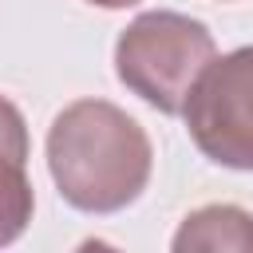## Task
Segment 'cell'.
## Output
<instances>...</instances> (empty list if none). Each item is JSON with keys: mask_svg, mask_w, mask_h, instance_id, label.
I'll return each mask as SVG.
<instances>
[{"mask_svg": "<svg viewBox=\"0 0 253 253\" xmlns=\"http://www.w3.org/2000/svg\"><path fill=\"white\" fill-rule=\"evenodd\" d=\"M47 170L83 213H119L150 182L154 146L138 119L107 99H75L47 126Z\"/></svg>", "mask_w": 253, "mask_h": 253, "instance_id": "6da1fadb", "label": "cell"}, {"mask_svg": "<svg viewBox=\"0 0 253 253\" xmlns=\"http://www.w3.org/2000/svg\"><path fill=\"white\" fill-rule=\"evenodd\" d=\"M217 55L213 32L182 12H142L115 40V75L146 107L182 115L198 75Z\"/></svg>", "mask_w": 253, "mask_h": 253, "instance_id": "7a4b0ae2", "label": "cell"}, {"mask_svg": "<svg viewBox=\"0 0 253 253\" xmlns=\"http://www.w3.org/2000/svg\"><path fill=\"white\" fill-rule=\"evenodd\" d=\"M182 119L210 162L253 170V43L210 59L182 107Z\"/></svg>", "mask_w": 253, "mask_h": 253, "instance_id": "3957f363", "label": "cell"}, {"mask_svg": "<svg viewBox=\"0 0 253 253\" xmlns=\"http://www.w3.org/2000/svg\"><path fill=\"white\" fill-rule=\"evenodd\" d=\"M28 123L12 99L0 95V249L12 245L36 210V194L28 182Z\"/></svg>", "mask_w": 253, "mask_h": 253, "instance_id": "277c9868", "label": "cell"}, {"mask_svg": "<svg viewBox=\"0 0 253 253\" xmlns=\"http://www.w3.org/2000/svg\"><path fill=\"white\" fill-rule=\"evenodd\" d=\"M174 253H253V213L241 210V206H229V202H213V206H202L194 213L182 217L178 233H174Z\"/></svg>", "mask_w": 253, "mask_h": 253, "instance_id": "5b68a950", "label": "cell"}, {"mask_svg": "<svg viewBox=\"0 0 253 253\" xmlns=\"http://www.w3.org/2000/svg\"><path fill=\"white\" fill-rule=\"evenodd\" d=\"M87 4H95V8H111V12H119V8H134L138 0H87Z\"/></svg>", "mask_w": 253, "mask_h": 253, "instance_id": "8992f818", "label": "cell"}]
</instances>
